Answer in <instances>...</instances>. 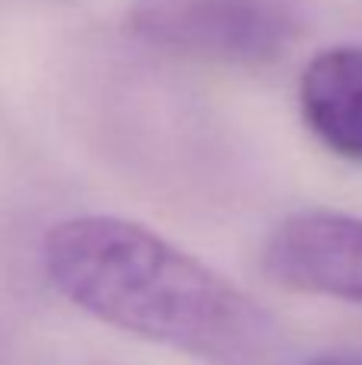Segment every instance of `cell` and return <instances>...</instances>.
<instances>
[{
    "mask_svg": "<svg viewBox=\"0 0 362 365\" xmlns=\"http://www.w3.org/2000/svg\"><path fill=\"white\" fill-rule=\"evenodd\" d=\"M125 26L157 51L228 68L279 61L301 29L282 0H135Z\"/></svg>",
    "mask_w": 362,
    "mask_h": 365,
    "instance_id": "cell-2",
    "label": "cell"
},
{
    "mask_svg": "<svg viewBox=\"0 0 362 365\" xmlns=\"http://www.w3.org/2000/svg\"><path fill=\"white\" fill-rule=\"evenodd\" d=\"M308 365H362V356L356 353H324L318 359H311Z\"/></svg>",
    "mask_w": 362,
    "mask_h": 365,
    "instance_id": "cell-5",
    "label": "cell"
},
{
    "mask_svg": "<svg viewBox=\"0 0 362 365\" xmlns=\"http://www.w3.org/2000/svg\"><path fill=\"white\" fill-rule=\"evenodd\" d=\"M308 132L331 154L362 164V48L333 45L308 61L299 81Z\"/></svg>",
    "mask_w": 362,
    "mask_h": 365,
    "instance_id": "cell-4",
    "label": "cell"
},
{
    "mask_svg": "<svg viewBox=\"0 0 362 365\" xmlns=\"http://www.w3.org/2000/svg\"><path fill=\"white\" fill-rule=\"evenodd\" d=\"M263 269L282 289L362 304V218L331 208L289 215L269 234Z\"/></svg>",
    "mask_w": 362,
    "mask_h": 365,
    "instance_id": "cell-3",
    "label": "cell"
},
{
    "mask_svg": "<svg viewBox=\"0 0 362 365\" xmlns=\"http://www.w3.org/2000/svg\"><path fill=\"white\" fill-rule=\"evenodd\" d=\"M42 263L55 289L96 321L209 365H269L279 346L263 304L135 221H58L42 240Z\"/></svg>",
    "mask_w": 362,
    "mask_h": 365,
    "instance_id": "cell-1",
    "label": "cell"
}]
</instances>
